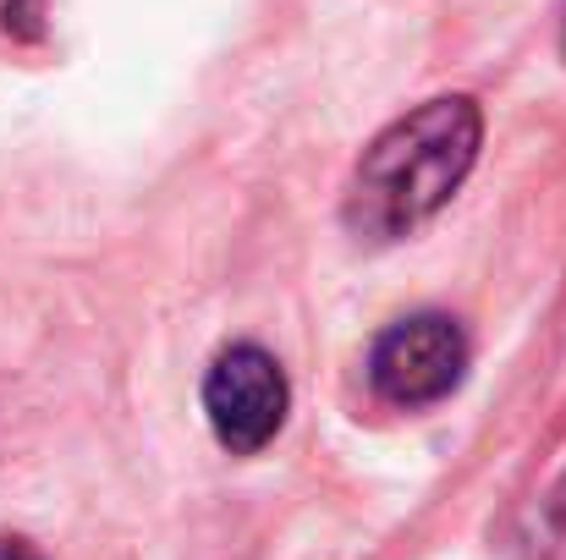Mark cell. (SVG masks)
<instances>
[{"mask_svg":"<svg viewBox=\"0 0 566 560\" xmlns=\"http://www.w3.org/2000/svg\"><path fill=\"white\" fill-rule=\"evenodd\" d=\"M479 138H484V116L468 94L429 99L412 116L390 121L353 166V182L342 198L347 231L369 242H396L418 231L429 214L451 203V192L473 171Z\"/></svg>","mask_w":566,"mask_h":560,"instance_id":"obj_1","label":"cell"},{"mask_svg":"<svg viewBox=\"0 0 566 560\" xmlns=\"http://www.w3.org/2000/svg\"><path fill=\"white\" fill-rule=\"evenodd\" d=\"M286 406H292L286 369H281L264 347H253V341L226 347V352L209 363V373H203V412H209L214 440H220L231 456L264 451V445L281 434Z\"/></svg>","mask_w":566,"mask_h":560,"instance_id":"obj_2","label":"cell"},{"mask_svg":"<svg viewBox=\"0 0 566 560\" xmlns=\"http://www.w3.org/2000/svg\"><path fill=\"white\" fill-rule=\"evenodd\" d=\"M468 373V336L446 314H412L390 325L369 352V384L390 406H434Z\"/></svg>","mask_w":566,"mask_h":560,"instance_id":"obj_3","label":"cell"},{"mask_svg":"<svg viewBox=\"0 0 566 560\" xmlns=\"http://www.w3.org/2000/svg\"><path fill=\"white\" fill-rule=\"evenodd\" d=\"M28 11H39V0H6V33L17 28V33H28V39H39V22H33Z\"/></svg>","mask_w":566,"mask_h":560,"instance_id":"obj_4","label":"cell"},{"mask_svg":"<svg viewBox=\"0 0 566 560\" xmlns=\"http://www.w3.org/2000/svg\"><path fill=\"white\" fill-rule=\"evenodd\" d=\"M0 560H39V550L28 539H0Z\"/></svg>","mask_w":566,"mask_h":560,"instance_id":"obj_5","label":"cell"},{"mask_svg":"<svg viewBox=\"0 0 566 560\" xmlns=\"http://www.w3.org/2000/svg\"><path fill=\"white\" fill-rule=\"evenodd\" d=\"M562 50H566V22H562Z\"/></svg>","mask_w":566,"mask_h":560,"instance_id":"obj_6","label":"cell"}]
</instances>
